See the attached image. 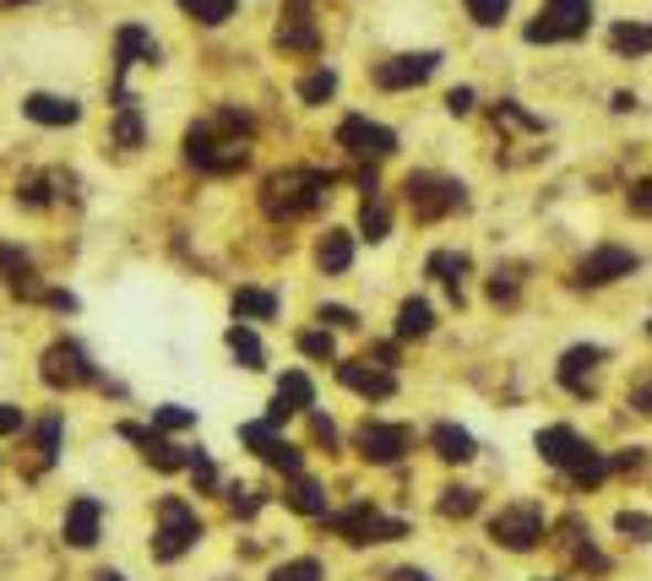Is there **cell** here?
I'll return each instance as SVG.
<instances>
[{
	"instance_id": "33",
	"label": "cell",
	"mask_w": 652,
	"mask_h": 581,
	"mask_svg": "<svg viewBox=\"0 0 652 581\" xmlns=\"http://www.w3.org/2000/svg\"><path fill=\"white\" fill-rule=\"evenodd\" d=\"M387 229H391L387 201H381V191H370V196H365V207H359V234L376 245V240H387Z\"/></svg>"
},
{
	"instance_id": "34",
	"label": "cell",
	"mask_w": 652,
	"mask_h": 581,
	"mask_svg": "<svg viewBox=\"0 0 652 581\" xmlns=\"http://www.w3.org/2000/svg\"><path fill=\"white\" fill-rule=\"evenodd\" d=\"M180 11L201 22V28H218V22H229L234 17V0H180Z\"/></svg>"
},
{
	"instance_id": "19",
	"label": "cell",
	"mask_w": 652,
	"mask_h": 581,
	"mask_svg": "<svg viewBox=\"0 0 652 581\" xmlns=\"http://www.w3.org/2000/svg\"><path fill=\"white\" fill-rule=\"evenodd\" d=\"M120 435H126L130 446H141V456H147L153 467H164V473H175V467H186V462H191V452H186V446L164 441L158 430H141V424H120Z\"/></svg>"
},
{
	"instance_id": "14",
	"label": "cell",
	"mask_w": 652,
	"mask_h": 581,
	"mask_svg": "<svg viewBox=\"0 0 652 581\" xmlns=\"http://www.w3.org/2000/svg\"><path fill=\"white\" fill-rule=\"evenodd\" d=\"M141 61H158V44H153V33L147 28H120V39H115V104L130 109V93H126V71Z\"/></svg>"
},
{
	"instance_id": "39",
	"label": "cell",
	"mask_w": 652,
	"mask_h": 581,
	"mask_svg": "<svg viewBox=\"0 0 652 581\" xmlns=\"http://www.w3.org/2000/svg\"><path fill=\"white\" fill-rule=\"evenodd\" d=\"M299 353H305V359H326V365H332V359H337V342H332V331H326V326H316V331H299Z\"/></svg>"
},
{
	"instance_id": "3",
	"label": "cell",
	"mask_w": 652,
	"mask_h": 581,
	"mask_svg": "<svg viewBox=\"0 0 652 581\" xmlns=\"http://www.w3.org/2000/svg\"><path fill=\"white\" fill-rule=\"evenodd\" d=\"M538 456H544L549 467L571 473V478H577V484H587V489L609 478V456L592 452V446H587L571 424H549V430H538Z\"/></svg>"
},
{
	"instance_id": "51",
	"label": "cell",
	"mask_w": 652,
	"mask_h": 581,
	"mask_svg": "<svg viewBox=\"0 0 652 581\" xmlns=\"http://www.w3.org/2000/svg\"><path fill=\"white\" fill-rule=\"evenodd\" d=\"M446 109H452V115H473V87H452V93H446Z\"/></svg>"
},
{
	"instance_id": "49",
	"label": "cell",
	"mask_w": 652,
	"mask_h": 581,
	"mask_svg": "<svg viewBox=\"0 0 652 581\" xmlns=\"http://www.w3.org/2000/svg\"><path fill=\"white\" fill-rule=\"evenodd\" d=\"M22 424H28V419H22V408L0 402V441H6V435H22Z\"/></svg>"
},
{
	"instance_id": "2",
	"label": "cell",
	"mask_w": 652,
	"mask_h": 581,
	"mask_svg": "<svg viewBox=\"0 0 652 581\" xmlns=\"http://www.w3.org/2000/svg\"><path fill=\"white\" fill-rule=\"evenodd\" d=\"M326 196H332V175L322 169H277L261 186V207L272 223H294V218H311Z\"/></svg>"
},
{
	"instance_id": "56",
	"label": "cell",
	"mask_w": 652,
	"mask_h": 581,
	"mask_svg": "<svg viewBox=\"0 0 652 581\" xmlns=\"http://www.w3.org/2000/svg\"><path fill=\"white\" fill-rule=\"evenodd\" d=\"M98 581H126L120 571H98Z\"/></svg>"
},
{
	"instance_id": "24",
	"label": "cell",
	"mask_w": 652,
	"mask_h": 581,
	"mask_svg": "<svg viewBox=\"0 0 652 581\" xmlns=\"http://www.w3.org/2000/svg\"><path fill=\"white\" fill-rule=\"evenodd\" d=\"M316 261H322V272H348L354 266V234L348 229H326L322 245H316Z\"/></svg>"
},
{
	"instance_id": "47",
	"label": "cell",
	"mask_w": 652,
	"mask_h": 581,
	"mask_svg": "<svg viewBox=\"0 0 652 581\" xmlns=\"http://www.w3.org/2000/svg\"><path fill=\"white\" fill-rule=\"evenodd\" d=\"M316 321H322V326H359V316H354L348 305H322V310H316Z\"/></svg>"
},
{
	"instance_id": "40",
	"label": "cell",
	"mask_w": 652,
	"mask_h": 581,
	"mask_svg": "<svg viewBox=\"0 0 652 581\" xmlns=\"http://www.w3.org/2000/svg\"><path fill=\"white\" fill-rule=\"evenodd\" d=\"M196 413L191 408H180V402H164V408H153V430H191Z\"/></svg>"
},
{
	"instance_id": "21",
	"label": "cell",
	"mask_w": 652,
	"mask_h": 581,
	"mask_svg": "<svg viewBox=\"0 0 652 581\" xmlns=\"http://www.w3.org/2000/svg\"><path fill=\"white\" fill-rule=\"evenodd\" d=\"M277 44L294 50V55H316V50H322V33H316V17L305 11V0H294L288 17L277 22Z\"/></svg>"
},
{
	"instance_id": "5",
	"label": "cell",
	"mask_w": 652,
	"mask_h": 581,
	"mask_svg": "<svg viewBox=\"0 0 652 581\" xmlns=\"http://www.w3.org/2000/svg\"><path fill=\"white\" fill-rule=\"evenodd\" d=\"M196 538H201L196 511L180 495H164V500H158V532H153V560H180Z\"/></svg>"
},
{
	"instance_id": "26",
	"label": "cell",
	"mask_w": 652,
	"mask_h": 581,
	"mask_svg": "<svg viewBox=\"0 0 652 581\" xmlns=\"http://www.w3.org/2000/svg\"><path fill=\"white\" fill-rule=\"evenodd\" d=\"M299 517H326V489L316 478H305V473H294V484H288V495H283Z\"/></svg>"
},
{
	"instance_id": "54",
	"label": "cell",
	"mask_w": 652,
	"mask_h": 581,
	"mask_svg": "<svg viewBox=\"0 0 652 581\" xmlns=\"http://www.w3.org/2000/svg\"><path fill=\"white\" fill-rule=\"evenodd\" d=\"M234 511H240V517H256V511H261V495H245V500L234 495Z\"/></svg>"
},
{
	"instance_id": "28",
	"label": "cell",
	"mask_w": 652,
	"mask_h": 581,
	"mask_svg": "<svg viewBox=\"0 0 652 581\" xmlns=\"http://www.w3.org/2000/svg\"><path fill=\"white\" fill-rule=\"evenodd\" d=\"M234 316H240V321H277V294H266V288H240V294H234Z\"/></svg>"
},
{
	"instance_id": "10",
	"label": "cell",
	"mask_w": 652,
	"mask_h": 581,
	"mask_svg": "<svg viewBox=\"0 0 652 581\" xmlns=\"http://www.w3.org/2000/svg\"><path fill=\"white\" fill-rule=\"evenodd\" d=\"M332 532L348 538V543H391V538H408V521L381 517V511H370V506H354V511L332 517Z\"/></svg>"
},
{
	"instance_id": "9",
	"label": "cell",
	"mask_w": 652,
	"mask_h": 581,
	"mask_svg": "<svg viewBox=\"0 0 652 581\" xmlns=\"http://www.w3.org/2000/svg\"><path fill=\"white\" fill-rule=\"evenodd\" d=\"M337 147L348 152V158H359V163H381L397 152V130L381 126V120H365V115H348L343 126H337Z\"/></svg>"
},
{
	"instance_id": "42",
	"label": "cell",
	"mask_w": 652,
	"mask_h": 581,
	"mask_svg": "<svg viewBox=\"0 0 652 581\" xmlns=\"http://www.w3.org/2000/svg\"><path fill=\"white\" fill-rule=\"evenodd\" d=\"M479 511V489H446L441 495V517H473Z\"/></svg>"
},
{
	"instance_id": "16",
	"label": "cell",
	"mask_w": 652,
	"mask_h": 581,
	"mask_svg": "<svg viewBox=\"0 0 652 581\" xmlns=\"http://www.w3.org/2000/svg\"><path fill=\"white\" fill-rule=\"evenodd\" d=\"M0 283H6L17 299H33V305H44V294H50V288L39 283V266L22 256L17 245H0Z\"/></svg>"
},
{
	"instance_id": "23",
	"label": "cell",
	"mask_w": 652,
	"mask_h": 581,
	"mask_svg": "<svg viewBox=\"0 0 652 581\" xmlns=\"http://www.w3.org/2000/svg\"><path fill=\"white\" fill-rule=\"evenodd\" d=\"M98 521H104V506L93 495H76L71 511H65V543L71 549H93L98 543Z\"/></svg>"
},
{
	"instance_id": "41",
	"label": "cell",
	"mask_w": 652,
	"mask_h": 581,
	"mask_svg": "<svg viewBox=\"0 0 652 581\" xmlns=\"http://www.w3.org/2000/svg\"><path fill=\"white\" fill-rule=\"evenodd\" d=\"M517 288H522L517 266H506V272H495V277H490V299H495V305H517Z\"/></svg>"
},
{
	"instance_id": "30",
	"label": "cell",
	"mask_w": 652,
	"mask_h": 581,
	"mask_svg": "<svg viewBox=\"0 0 652 581\" xmlns=\"http://www.w3.org/2000/svg\"><path fill=\"white\" fill-rule=\"evenodd\" d=\"M229 353H234V359H240L245 370H261V365H266V348H261V337H256V331H251L245 321L229 326Z\"/></svg>"
},
{
	"instance_id": "18",
	"label": "cell",
	"mask_w": 652,
	"mask_h": 581,
	"mask_svg": "<svg viewBox=\"0 0 652 581\" xmlns=\"http://www.w3.org/2000/svg\"><path fill=\"white\" fill-rule=\"evenodd\" d=\"M316 408V387H311V376L305 370H288L277 391H272V413H266V424H283L288 413H311Z\"/></svg>"
},
{
	"instance_id": "6",
	"label": "cell",
	"mask_w": 652,
	"mask_h": 581,
	"mask_svg": "<svg viewBox=\"0 0 652 581\" xmlns=\"http://www.w3.org/2000/svg\"><path fill=\"white\" fill-rule=\"evenodd\" d=\"M402 191H408V207H413L419 223H435V218H446V212H462V207H467L462 180H446V175H408Z\"/></svg>"
},
{
	"instance_id": "52",
	"label": "cell",
	"mask_w": 652,
	"mask_h": 581,
	"mask_svg": "<svg viewBox=\"0 0 652 581\" xmlns=\"http://www.w3.org/2000/svg\"><path fill=\"white\" fill-rule=\"evenodd\" d=\"M631 408H637V413H652V376L631 387Z\"/></svg>"
},
{
	"instance_id": "8",
	"label": "cell",
	"mask_w": 652,
	"mask_h": 581,
	"mask_svg": "<svg viewBox=\"0 0 652 581\" xmlns=\"http://www.w3.org/2000/svg\"><path fill=\"white\" fill-rule=\"evenodd\" d=\"M544 527H549L544 511L533 500H517V506H501V517H490V538L501 549H512V554H527V549L544 543Z\"/></svg>"
},
{
	"instance_id": "53",
	"label": "cell",
	"mask_w": 652,
	"mask_h": 581,
	"mask_svg": "<svg viewBox=\"0 0 652 581\" xmlns=\"http://www.w3.org/2000/svg\"><path fill=\"white\" fill-rule=\"evenodd\" d=\"M44 305H50V310H76V294H65V288H50V294H44Z\"/></svg>"
},
{
	"instance_id": "36",
	"label": "cell",
	"mask_w": 652,
	"mask_h": 581,
	"mask_svg": "<svg viewBox=\"0 0 652 581\" xmlns=\"http://www.w3.org/2000/svg\"><path fill=\"white\" fill-rule=\"evenodd\" d=\"M332 93H337V71H311V76H305V82H299V98H305V104H326V98H332Z\"/></svg>"
},
{
	"instance_id": "17",
	"label": "cell",
	"mask_w": 652,
	"mask_h": 581,
	"mask_svg": "<svg viewBox=\"0 0 652 581\" xmlns=\"http://www.w3.org/2000/svg\"><path fill=\"white\" fill-rule=\"evenodd\" d=\"M598 370H603V348H566L560 387L571 391V397H592L598 391Z\"/></svg>"
},
{
	"instance_id": "48",
	"label": "cell",
	"mask_w": 652,
	"mask_h": 581,
	"mask_svg": "<svg viewBox=\"0 0 652 581\" xmlns=\"http://www.w3.org/2000/svg\"><path fill=\"white\" fill-rule=\"evenodd\" d=\"M631 212H637V218H652V175L631 186Z\"/></svg>"
},
{
	"instance_id": "20",
	"label": "cell",
	"mask_w": 652,
	"mask_h": 581,
	"mask_svg": "<svg viewBox=\"0 0 652 581\" xmlns=\"http://www.w3.org/2000/svg\"><path fill=\"white\" fill-rule=\"evenodd\" d=\"M337 381L348 391H359V397H391L397 391V376L391 370H381V365H370V359H348V365H337Z\"/></svg>"
},
{
	"instance_id": "11",
	"label": "cell",
	"mask_w": 652,
	"mask_h": 581,
	"mask_svg": "<svg viewBox=\"0 0 652 581\" xmlns=\"http://www.w3.org/2000/svg\"><path fill=\"white\" fill-rule=\"evenodd\" d=\"M642 261L637 251H625V245H598V251H587L582 266H577V288H603V283H614V277H631Z\"/></svg>"
},
{
	"instance_id": "45",
	"label": "cell",
	"mask_w": 652,
	"mask_h": 581,
	"mask_svg": "<svg viewBox=\"0 0 652 581\" xmlns=\"http://www.w3.org/2000/svg\"><path fill=\"white\" fill-rule=\"evenodd\" d=\"M614 527H620L631 543H652V517H642V511H620V517H614Z\"/></svg>"
},
{
	"instance_id": "22",
	"label": "cell",
	"mask_w": 652,
	"mask_h": 581,
	"mask_svg": "<svg viewBox=\"0 0 652 581\" xmlns=\"http://www.w3.org/2000/svg\"><path fill=\"white\" fill-rule=\"evenodd\" d=\"M22 115L33 126H76L82 120V104L76 98H61V93H28L22 98Z\"/></svg>"
},
{
	"instance_id": "4",
	"label": "cell",
	"mask_w": 652,
	"mask_h": 581,
	"mask_svg": "<svg viewBox=\"0 0 652 581\" xmlns=\"http://www.w3.org/2000/svg\"><path fill=\"white\" fill-rule=\"evenodd\" d=\"M592 28V0H544L527 22V44H571Z\"/></svg>"
},
{
	"instance_id": "38",
	"label": "cell",
	"mask_w": 652,
	"mask_h": 581,
	"mask_svg": "<svg viewBox=\"0 0 652 581\" xmlns=\"http://www.w3.org/2000/svg\"><path fill=\"white\" fill-rule=\"evenodd\" d=\"M462 6H467V17H473L479 28H501L506 11H512V0H462Z\"/></svg>"
},
{
	"instance_id": "29",
	"label": "cell",
	"mask_w": 652,
	"mask_h": 581,
	"mask_svg": "<svg viewBox=\"0 0 652 581\" xmlns=\"http://www.w3.org/2000/svg\"><path fill=\"white\" fill-rule=\"evenodd\" d=\"M430 326H435L430 299H402L397 305V337H430Z\"/></svg>"
},
{
	"instance_id": "7",
	"label": "cell",
	"mask_w": 652,
	"mask_h": 581,
	"mask_svg": "<svg viewBox=\"0 0 652 581\" xmlns=\"http://www.w3.org/2000/svg\"><path fill=\"white\" fill-rule=\"evenodd\" d=\"M39 376H44V387H55V391L98 387V370H93V359H87V353H82V342H71V337H55V342L44 348V365H39Z\"/></svg>"
},
{
	"instance_id": "15",
	"label": "cell",
	"mask_w": 652,
	"mask_h": 581,
	"mask_svg": "<svg viewBox=\"0 0 652 581\" xmlns=\"http://www.w3.org/2000/svg\"><path fill=\"white\" fill-rule=\"evenodd\" d=\"M240 441L251 446V452L261 456V462H272V467H283L288 478L305 467V456H299V446H288V441H277V424H240Z\"/></svg>"
},
{
	"instance_id": "57",
	"label": "cell",
	"mask_w": 652,
	"mask_h": 581,
	"mask_svg": "<svg viewBox=\"0 0 652 581\" xmlns=\"http://www.w3.org/2000/svg\"><path fill=\"white\" fill-rule=\"evenodd\" d=\"M0 6H22V0H0Z\"/></svg>"
},
{
	"instance_id": "35",
	"label": "cell",
	"mask_w": 652,
	"mask_h": 581,
	"mask_svg": "<svg viewBox=\"0 0 652 581\" xmlns=\"http://www.w3.org/2000/svg\"><path fill=\"white\" fill-rule=\"evenodd\" d=\"M560 532H566V549H571V560H577V566H592V571H603V566H609V560H603V554H598V549L582 538V521H566Z\"/></svg>"
},
{
	"instance_id": "25",
	"label": "cell",
	"mask_w": 652,
	"mask_h": 581,
	"mask_svg": "<svg viewBox=\"0 0 652 581\" xmlns=\"http://www.w3.org/2000/svg\"><path fill=\"white\" fill-rule=\"evenodd\" d=\"M430 446H435V456H446V462H473V456H479L473 435L456 430V424H435V430H430Z\"/></svg>"
},
{
	"instance_id": "32",
	"label": "cell",
	"mask_w": 652,
	"mask_h": 581,
	"mask_svg": "<svg viewBox=\"0 0 652 581\" xmlns=\"http://www.w3.org/2000/svg\"><path fill=\"white\" fill-rule=\"evenodd\" d=\"M430 277H435V283H446V288H452L456 299H462V277H467V256H462V251H435V256H430Z\"/></svg>"
},
{
	"instance_id": "31",
	"label": "cell",
	"mask_w": 652,
	"mask_h": 581,
	"mask_svg": "<svg viewBox=\"0 0 652 581\" xmlns=\"http://www.w3.org/2000/svg\"><path fill=\"white\" fill-rule=\"evenodd\" d=\"M55 452H61V413L39 419V430H33V473H44L55 462Z\"/></svg>"
},
{
	"instance_id": "27",
	"label": "cell",
	"mask_w": 652,
	"mask_h": 581,
	"mask_svg": "<svg viewBox=\"0 0 652 581\" xmlns=\"http://www.w3.org/2000/svg\"><path fill=\"white\" fill-rule=\"evenodd\" d=\"M609 44H614V55H652V22H620V28H609Z\"/></svg>"
},
{
	"instance_id": "46",
	"label": "cell",
	"mask_w": 652,
	"mask_h": 581,
	"mask_svg": "<svg viewBox=\"0 0 652 581\" xmlns=\"http://www.w3.org/2000/svg\"><path fill=\"white\" fill-rule=\"evenodd\" d=\"M642 467H648V452H642V446H631V452L609 456V473H625V478H637Z\"/></svg>"
},
{
	"instance_id": "58",
	"label": "cell",
	"mask_w": 652,
	"mask_h": 581,
	"mask_svg": "<svg viewBox=\"0 0 652 581\" xmlns=\"http://www.w3.org/2000/svg\"><path fill=\"white\" fill-rule=\"evenodd\" d=\"M648 331H652V321H648Z\"/></svg>"
},
{
	"instance_id": "43",
	"label": "cell",
	"mask_w": 652,
	"mask_h": 581,
	"mask_svg": "<svg viewBox=\"0 0 652 581\" xmlns=\"http://www.w3.org/2000/svg\"><path fill=\"white\" fill-rule=\"evenodd\" d=\"M50 186H55L50 175H28V180L17 186V201H22V207H50Z\"/></svg>"
},
{
	"instance_id": "44",
	"label": "cell",
	"mask_w": 652,
	"mask_h": 581,
	"mask_svg": "<svg viewBox=\"0 0 652 581\" xmlns=\"http://www.w3.org/2000/svg\"><path fill=\"white\" fill-rule=\"evenodd\" d=\"M322 560H288V566H277L272 571V581H322Z\"/></svg>"
},
{
	"instance_id": "37",
	"label": "cell",
	"mask_w": 652,
	"mask_h": 581,
	"mask_svg": "<svg viewBox=\"0 0 652 581\" xmlns=\"http://www.w3.org/2000/svg\"><path fill=\"white\" fill-rule=\"evenodd\" d=\"M115 147H120V152H136V147H141V115H136V104L115 115Z\"/></svg>"
},
{
	"instance_id": "13",
	"label": "cell",
	"mask_w": 652,
	"mask_h": 581,
	"mask_svg": "<svg viewBox=\"0 0 652 581\" xmlns=\"http://www.w3.org/2000/svg\"><path fill=\"white\" fill-rule=\"evenodd\" d=\"M408 446H413V430H408V424H381V419H370V424L359 430V456L376 462V467H391L397 456H408Z\"/></svg>"
},
{
	"instance_id": "50",
	"label": "cell",
	"mask_w": 652,
	"mask_h": 581,
	"mask_svg": "<svg viewBox=\"0 0 652 581\" xmlns=\"http://www.w3.org/2000/svg\"><path fill=\"white\" fill-rule=\"evenodd\" d=\"M311 435H316L322 446H337V424H332L326 413H311Z\"/></svg>"
},
{
	"instance_id": "12",
	"label": "cell",
	"mask_w": 652,
	"mask_h": 581,
	"mask_svg": "<svg viewBox=\"0 0 652 581\" xmlns=\"http://www.w3.org/2000/svg\"><path fill=\"white\" fill-rule=\"evenodd\" d=\"M435 65H441V55H435V50H419V55H391V61L376 65V87H381V93L419 87V82H430V76H435Z\"/></svg>"
},
{
	"instance_id": "55",
	"label": "cell",
	"mask_w": 652,
	"mask_h": 581,
	"mask_svg": "<svg viewBox=\"0 0 652 581\" xmlns=\"http://www.w3.org/2000/svg\"><path fill=\"white\" fill-rule=\"evenodd\" d=\"M397 581H430V577H424V571H402Z\"/></svg>"
},
{
	"instance_id": "1",
	"label": "cell",
	"mask_w": 652,
	"mask_h": 581,
	"mask_svg": "<svg viewBox=\"0 0 652 581\" xmlns=\"http://www.w3.org/2000/svg\"><path fill=\"white\" fill-rule=\"evenodd\" d=\"M186 163L201 175H234L251 163V120L240 109H218L186 130Z\"/></svg>"
}]
</instances>
